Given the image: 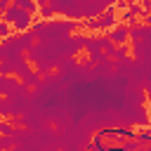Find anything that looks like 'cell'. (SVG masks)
Segmentation results:
<instances>
[{
  "label": "cell",
  "mask_w": 151,
  "mask_h": 151,
  "mask_svg": "<svg viewBox=\"0 0 151 151\" xmlns=\"http://www.w3.org/2000/svg\"><path fill=\"white\" fill-rule=\"evenodd\" d=\"M40 17H42V19H52V17H54V9H52L50 2H47V5H40Z\"/></svg>",
  "instance_id": "7c38bea8"
},
{
  "label": "cell",
  "mask_w": 151,
  "mask_h": 151,
  "mask_svg": "<svg viewBox=\"0 0 151 151\" xmlns=\"http://www.w3.org/2000/svg\"><path fill=\"white\" fill-rule=\"evenodd\" d=\"M71 45H73V50H76V54H78V52L85 47V35H83V33H78L76 38H71Z\"/></svg>",
  "instance_id": "ba28073f"
},
{
  "label": "cell",
  "mask_w": 151,
  "mask_h": 151,
  "mask_svg": "<svg viewBox=\"0 0 151 151\" xmlns=\"http://www.w3.org/2000/svg\"><path fill=\"white\" fill-rule=\"evenodd\" d=\"M14 146V134H0V149H12Z\"/></svg>",
  "instance_id": "8fae6325"
},
{
  "label": "cell",
  "mask_w": 151,
  "mask_h": 151,
  "mask_svg": "<svg viewBox=\"0 0 151 151\" xmlns=\"http://www.w3.org/2000/svg\"><path fill=\"white\" fill-rule=\"evenodd\" d=\"M104 54L109 61H123V59H127V42L125 45H109L104 50Z\"/></svg>",
  "instance_id": "5b68a950"
},
{
  "label": "cell",
  "mask_w": 151,
  "mask_h": 151,
  "mask_svg": "<svg viewBox=\"0 0 151 151\" xmlns=\"http://www.w3.org/2000/svg\"><path fill=\"white\" fill-rule=\"evenodd\" d=\"M12 5H17V7H21V9H26V12H35L38 9V5H35V0H12Z\"/></svg>",
  "instance_id": "52a82bcc"
},
{
  "label": "cell",
  "mask_w": 151,
  "mask_h": 151,
  "mask_svg": "<svg viewBox=\"0 0 151 151\" xmlns=\"http://www.w3.org/2000/svg\"><path fill=\"white\" fill-rule=\"evenodd\" d=\"M80 28V21L78 19H68V21H64V19H57V21H45V28H42V33L38 35V40H64V38H68L73 31H78Z\"/></svg>",
  "instance_id": "6da1fadb"
},
{
  "label": "cell",
  "mask_w": 151,
  "mask_h": 151,
  "mask_svg": "<svg viewBox=\"0 0 151 151\" xmlns=\"http://www.w3.org/2000/svg\"><path fill=\"white\" fill-rule=\"evenodd\" d=\"M142 9H149V0H142Z\"/></svg>",
  "instance_id": "e0dca14e"
},
{
  "label": "cell",
  "mask_w": 151,
  "mask_h": 151,
  "mask_svg": "<svg viewBox=\"0 0 151 151\" xmlns=\"http://www.w3.org/2000/svg\"><path fill=\"white\" fill-rule=\"evenodd\" d=\"M9 116V111H7V104H5V99H0V118H7Z\"/></svg>",
  "instance_id": "9a60e30c"
},
{
  "label": "cell",
  "mask_w": 151,
  "mask_h": 151,
  "mask_svg": "<svg viewBox=\"0 0 151 151\" xmlns=\"http://www.w3.org/2000/svg\"><path fill=\"white\" fill-rule=\"evenodd\" d=\"M109 40L113 42V45H125L127 42V38H130V26L127 24H123V26H118V24H113L111 28H109Z\"/></svg>",
  "instance_id": "277c9868"
},
{
  "label": "cell",
  "mask_w": 151,
  "mask_h": 151,
  "mask_svg": "<svg viewBox=\"0 0 151 151\" xmlns=\"http://www.w3.org/2000/svg\"><path fill=\"white\" fill-rule=\"evenodd\" d=\"M120 146H123V151H139V149H142V146H139V142H137L134 137H130V139H127V142H123Z\"/></svg>",
  "instance_id": "9c48e42d"
},
{
  "label": "cell",
  "mask_w": 151,
  "mask_h": 151,
  "mask_svg": "<svg viewBox=\"0 0 151 151\" xmlns=\"http://www.w3.org/2000/svg\"><path fill=\"white\" fill-rule=\"evenodd\" d=\"M17 85H19L17 78H12V76H2V73H0V94H9V92H14Z\"/></svg>",
  "instance_id": "8992f818"
},
{
  "label": "cell",
  "mask_w": 151,
  "mask_h": 151,
  "mask_svg": "<svg viewBox=\"0 0 151 151\" xmlns=\"http://www.w3.org/2000/svg\"><path fill=\"white\" fill-rule=\"evenodd\" d=\"M2 19L12 28H17V31H28V26L33 24V14L26 12V9H21V7H17V5H7L2 9Z\"/></svg>",
  "instance_id": "7a4b0ae2"
},
{
  "label": "cell",
  "mask_w": 151,
  "mask_h": 151,
  "mask_svg": "<svg viewBox=\"0 0 151 151\" xmlns=\"http://www.w3.org/2000/svg\"><path fill=\"white\" fill-rule=\"evenodd\" d=\"M101 139H104V137H101V134H99V132H97V134H94V139H92V142H90V144H87V146H90V149H99V151H101V149H106V146H104V142H101Z\"/></svg>",
  "instance_id": "4fadbf2b"
},
{
  "label": "cell",
  "mask_w": 151,
  "mask_h": 151,
  "mask_svg": "<svg viewBox=\"0 0 151 151\" xmlns=\"http://www.w3.org/2000/svg\"><path fill=\"white\" fill-rule=\"evenodd\" d=\"M113 24H116V9H113V5L106 7L104 12H99V14L85 19V26H87L90 31H109Z\"/></svg>",
  "instance_id": "3957f363"
},
{
  "label": "cell",
  "mask_w": 151,
  "mask_h": 151,
  "mask_svg": "<svg viewBox=\"0 0 151 151\" xmlns=\"http://www.w3.org/2000/svg\"><path fill=\"white\" fill-rule=\"evenodd\" d=\"M0 134H14L12 120H2V118H0Z\"/></svg>",
  "instance_id": "30bf717a"
},
{
  "label": "cell",
  "mask_w": 151,
  "mask_h": 151,
  "mask_svg": "<svg viewBox=\"0 0 151 151\" xmlns=\"http://www.w3.org/2000/svg\"><path fill=\"white\" fill-rule=\"evenodd\" d=\"M7 5H12V0H0V14H2V9H5Z\"/></svg>",
  "instance_id": "2e32d148"
},
{
  "label": "cell",
  "mask_w": 151,
  "mask_h": 151,
  "mask_svg": "<svg viewBox=\"0 0 151 151\" xmlns=\"http://www.w3.org/2000/svg\"><path fill=\"white\" fill-rule=\"evenodd\" d=\"M9 28H12V26H9V24H7L5 19H2V14H0V40L9 35Z\"/></svg>",
  "instance_id": "5bb4252c"
}]
</instances>
